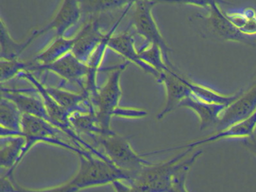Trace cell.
<instances>
[{"mask_svg": "<svg viewBox=\"0 0 256 192\" xmlns=\"http://www.w3.org/2000/svg\"><path fill=\"white\" fill-rule=\"evenodd\" d=\"M185 148L182 152L166 162L144 166L126 182L138 192H168L175 176L186 168H192L202 156V150Z\"/></svg>", "mask_w": 256, "mask_h": 192, "instance_id": "cell-1", "label": "cell"}, {"mask_svg": "<svg viewBox=\"0 0 256 192\" xmlns=\"http://www.w3.org/2000/svg\"><path fill=\"white\" fill-rule=\"evenodd\" d=\"M100 150L116 166L125 172L132 174L142 168L152 164L144 156L152 153L139 154L134 151L127 136H122L113 130L104 132L90 138Z\"/></svg>", "mask_w": 256, "mask_h": 192, "instance_id": "cell-2", "label": "cell"}, {"mask_svg": "<svg viewBox=\"0 0 256 192\" xmlns=\"http://www.w3.org/2000/svg\"><path fill=\"white\" fill-rule=\"evenodd\" d=\"M22 135L26 138V146L19 159L18 164L30 150L40 142L65 148L78 156L91 157L94 156L90 152L76 146L64 132L48 122L28 114H24L22 118Z\"/></svg>", "mask_w": 256, "mask_h": 192, "instance_id": "cell-3", "label": "cell"}, {"mask_svg": "<svg viewBox=\"0 0 256 192\" xmlns=\"http://www.w3.org/2000/svg\"><path fill=\"white\" fill-rule=\"evenodd\" d=\"M80 166L76 175L68 181L79 190L88 188L113 184L116 181H130L131 174L116 168L96 156H78Z\"/></svg>", "mask_w": 256, "mask_h": 192, "instance_id": "cell-4", "label": "cell"}, {"mask_svg": "<svg viewBox=\"0 0 256 192\" xmlns=\"http://www.w3.org/2000/svg\"><path fill=\"white\" fill-rule=\"evenodd\" d=\"M128 62L119 64L110 72V75L102 86L98 88L96 94L90 99L95 110L98 126L104 132L112 130L110 122L116 116L122 97L120 80L122 72L126 68Z\"/></svg>", "mask_w": 256, "mask_h": 192, "instance_id": "cell-5", "label": "cell"}, {"mask_svg": "<svg viewBox=\"0 0 256 192\" xmlns=\"http://www.w3.org/2000/svg\"><path fill=\"white\" fill-rule=\"evenodd\" d=\"M186 4L206 9V15H198V19L202 20L205 30L209 34L220 40L240 42L248 45H254V38L247 37L240 32L230 22L226 14L215 1L186 2Z\"/></svg>", "mask_w": 256, "mask_h": 192, "instance_id": "cell-6", "label": "cell"}, {"mask_svg": "<svg viewBox=\"0 0 256 192\" xmlns=\"http://www.w3.org/2000/svg\"><path fill=\"white\" fill-rule=\"evenodd\" d=\"M158 2L145 0L134 2L132 24L138 34L144 38L145 42L154 44L161 48L166 64L170 68L176 69L169 58L172 49L164 40L152 14V8Z\"/></svg>", "mask_w": 256, "mask_h": 192, "instance_id": "cell-7", "label": "cell"}, {"mask_svg": "<svg viewBox=\"0 0 256 192\" xmlns=\"http://www.w3.org/2000/svg\"><path fill=\"white\" fill-rule=\"evenodd\" d=\"M26 72H52L67 82L77 84L83 92L90 67L71 52L50 64H41L30 62H28Z\"/></svg>", "mask_w": 256, "mask_h": 192, "instance_id": "cell-8", "label": "cell"}, {"mask_svg": "<svg viewBox=\"0 0 256 192\" xmlns=\"http://www.w3.org/2000/svg\"><path fill=\"white\" fill-rule=\"evenodd\" d=\"M80 2L66 0L60 3L54 18L44 26L34 30L26 40L30 45L42 34L50 31L55 32L56 38L65 37V34L76 25L82 14Z\"/></svg>", "mask_w": 256, "mask_h": 192, "instance_id": "cell-9", "label": "cell"}, {"mask_svg": "<svg viewBox=\"0 0 256 192\" xmlns=\"http://www.w3.org/2000/svg\"><path fill=\"white\" fill-rule=\"evenodd\" d=\"M185 78L176 70H170L160 74L157 81L164 86L166 100L162 110L157 115V120H162L191 94L190 88L186 84Z\"/></svg>", "mask_w": 256, "mask_h": 192, "instance_id": "cell-10", "label": "cell"}, {"mask_svg": "<svg viewBox=\"0 0 256 192\" xmlns=\"http://www.w3.org/2000/svg\"><path fill=\"white\" fill-rule=\"evenodd\" d=\"M256 111V81L244 91L240 97L222 114L216 126L217 132L224 130L254 114Z\"/></svg>", "mask_w": 256, "mask_h": 192, "instance_id": "cell-11", "label": "cell"}, {"mask_svg": "<svg viewBox=\"0 0 256 192\" xmlns=\"http://www.w3.org/2000/svg\"><path fill=\"white\" fill-rule=\"evenodd\" d=\"M106 34L102 32L97 20L88 21L74 36L76 42L72 52L79 60L88 64L96 50L104 40Z\"/></svg>", "mask_w": 256, "mask_h": 192, "instance_id": "cell-12", "label": "cell"}, {"mask_svg": "<svg viewBox=\"0 0 256 192\" xmlns=\"http://www.w3.org/2000/svg\"><path fill=\"white\" fill-rule=\"evenodd\" d=\"M256 128V111L248 118L224 129L218 130L216 133L204 138L203 139L197 140L193 142H188L186 145L178 146L172 148H164V152L173 151V150H185V148H196L200 146L210 142H216L228 138H246L253 136Z\"/></svg>", "mask_w": 256, "mask_h": 192, "instance_id": "cell-13", "label": "cell"}, {"mask_svg": "<svg viewBox=\"0 0 256 192\" xmlns=\"http://www.w3.org/2000/svg\"><path fill=\"white\" fill-rule=\"evenodd\" d=\"M108 48L122 56L128 62L133 63L144 72L152 75L158 80L160 74L142 60L138 50L136 48L134 37L131 33L122 32L120 34H114L109 39Z\"/></svg>", "mask_w": 256, "mask_h": 192, "instance_id": "cell-14", "label": "cell"}, {"mask_svg": "<svg viewBox=\"0 0 256 192\" xmlns=\"http://www.w3.org/2000/svg\"><path fill=\"white\" fill-rule=\"evenodd\" d=\"M26 146L23 135L1 136L0 138V166L8 170L6 176H12L19 159Z\"/></svg>", "mask_w": 256, "mask_h": 192, "instance_id": "cell-15", "label": "cell"}, {"mask_svg": "<svg viewBox=\"0 0 256 192\" xmlns=\"http://www.w3.org/2000/svg\"><path fill=\"white\" fill-rule=\"evenodd\" d=\"M46 88L53 98L70 115L76 112L95 111L89 98L84 92H73L61 87L46 86Z\"/></svg>", "mask_w": 256, "mask_h": 192, "instance_id": "cell-16", "label": "cell"}, {"mask_svg": "<svg viewBox=\"0 0 256 192\" xmlns=\"http://www.w3.org/2000/svg\"><path fill=\"white\" fill-rule=\"evenodd\" d=\"M179 106L188 108L197 115L200 121V130H204L212 126L215 127L222 114L228 108L226 105L212 104L202 102L192 94L184 99Z\"/></svg>", "mask_w": 256, "mask_h": 192, "instance_id": "cell-17", "label": "cell"}, {"mask_svg": "<svg viewBox=\"0 0 256 192\" xmlns=\"http://www.w3.org/2000/svg\"><path fill=\"white\" fill-rule=\"evenodd\" d=\"M23 112L18 106L8 99L1 96L0 123L1 136L22 135Z\"/></svg>", "mask_w": 256, "mask_h": 192, "instance_id": "cell-18", "label": "cell"}, {"mask_svg": "<svg viewBox=\"0 0 256 192\" xmlns=\"http://www.w3.org/2000/svg\"><path fill=\"white\" fill-rule=\"evenodd\" d=\"M185 82L193 97L202 102L212 104L226 105L229 106L236 102L244 92V90H240L234 94H222L203 84L193 82L188 78H185Z\"/></svg>", "mask_w": 256, "mask_h": 192, "instance_id": "cell-19", "label": "cell"}, {"mask_svg": "<svg viewBox=\"0 0 256 192\" xmlns=\"http://www.w3.org/2000/svg\"><path fill=\"white\" fill-rule=\"evenodd\" d=\"M74 42V37L56 38L47 48L38 52L32 62L41 64L54 62L72 51Z\"/></svg>", "mask_w": 256, "mask_h": 192, "instance_id": "cell-20", "label": "cell"}, {"mask_svg": "<svg viewBox=\"0 0 256 192\" xmlns=\"http://www.w3.org/2000/svg\"><path fill=\"white\" fill-rule=\"evenodd\" d=\"M224 14L240 32L247 37L256 36V9L247 7L240 10L224 12Z\"/></svg>", "mask_w": 256, "mask_h": 192, "instance_id": "cell-21", "label": "cell"}, {"mask_svg": "<svg viewBox=\"0 0 256 192\" xmlns=\"http://www.w3.org/2000/svg\"><path fill=\"white\" fill-rule=\"evenodd\" d=\"M0 56L1 60H18L19 56L29 46L26 40L17 42L10 34L7 26L0 20Z\"/></svg>", "mask_w": 256, "mask_h": 192, "instance_id": "cell-22", "label": "cell"}, {"mask_svg": "<svg viewBox=\"0 0 256 192\" xmlns=\"http://www.w3.org/2000/svg\"><path fill=\"white\" fill-rule=\"evenodd\" d=\"M138 50L142 60L157 70L160 74L170 70H176L170 68L166 64L162 50L157 45L145 42Z\"/></svg>", "mask_w": 256, "mask_h": 192, "instance_id": "cell-23", "label": "cell"}, {"mask_svg": "<svg viewBox=\"0 0 256 192\" xmlns=\"http://www.w3.org/2000/svg\"><path fill=\"white\" fill-rule=\"evenodd\" d=\"M28 62L18 60H0V81L2 84L26 72Z\"/></svg>", "mask_w": 256, "mask_h": 192, "instance_id": "cell-24", "label": "cell"}, {"mask_svg": "<svg viewBox=\"0 0 256 192\" xmlns=\"http://www.w3.org/2000/svg\"><path fill=\"white\" fill-rule=\"evenodd\" d=\"M79 190L74 186L70 184V183H64L61 186H56L54 188H50L42 189V190H34V189H28L26 188L22 187L18 184L17 182L14 180V188L12 192H78Z\"/></svg>", "mask_w": 256, "mask_h": 192, "instance_id": "cell-25", "label": "cell"}, {"mask_svg": "<svg viewBox=\"0 0 256 192\" xmlns=\"http://www.w3.org/2000/svg\"><path fill=\"white\" fill-rule=\"evenodd\" d=\"M191 168H186L180 171L172 181V186L168 192H188L187 190L186 182L187 175Z\"/></svg>", "mask_w": 256, "mask_h": 192, "instance_id": "cell-26", "label": "cell"}, {"mask_svg": "<svg viewBox=\"0 0 256 192\" xmlns=\"http://www.w3.org/2000/svg\"><path fill=\"white\" fill-rule=\"evenodd\" d=\"M116 192H138L125 181H116L112 184Z\"/></svg>", "mask_w": 256, "mask_h": 192, "instance_id": "cell-27", "label": "cell"}, {"mask_svg": "<svg viewBox=\"0 0 256 192\" xmlns=\"http://www.w3.org/2000/svg\"><path fill=\"white\" fill-rule=\"evenodd\" d=\"M242 146L246 148L250 152L252 153L254 156H256V138L252 136L250 138L244 139L242 142Z\"/></svg>", "mask_w": 256, "mask_h": 192, "instance_id": "cell-28", "label": "cell"}]
</instances>
